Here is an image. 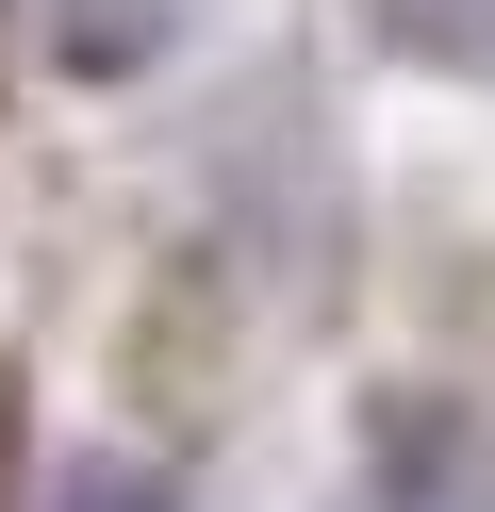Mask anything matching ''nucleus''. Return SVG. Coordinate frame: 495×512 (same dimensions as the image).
Returning <instances> with one entry per match:
<instances>
[{
	"label": "nucleus",
	"instance_id": "1",
	"mask_svg": "<svg viewBox=\"0 0 495 512\" xmlns=\"http://www.w3.org/2000/svg\"><path fill=\"white\" fill-rule=\"evenodd\" d=\"M396 34L413 50H495V0H396Z\"/></svg>",
	"mask_w": 495,
	"mask_h": 512
},
{
	"label": "nucleus",
	"instance_id": "2",
	"mask_svg": "<svg viewBox=\"0 0 495 512\" xmlns=\"http://www.w3.org/2000/svg\"><path fill=\"white\" fill-rule=\"evenodd\" d=\"M66 512H165V496H149V479H83Z\"/></svg>",
	"mask_w": 495,
	"mask_h": 512
}]
</instances>
